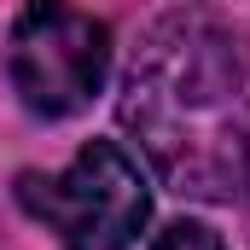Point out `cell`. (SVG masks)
<instances>
[{
	"mask_svg": "<svg viewBox=\"0 0 250 250\" xmlns=\"http://www.w3.org/2000/svg\"><path fill=\"white\" fill-rule=\"evenodd\" d=\"M117 117L163 187L239 198L250 187V35L209 12L157 18L134 47Z\"/></svg>",
	"mask_w": 250,
	"mask_h": 250,
	"instance_id": "cell-1",
	"label": "cell"
},
{
	"mask_svg": "<svg viewBox=\"0 0 250 250\" xmlns=\"http://www.w3.org/2000/svg\"><path fill=\"white\" fill-rule=\"evenodd\" d=\"M18 204L64 250H128L151 215L146 175L117 140H87L59 175H18Z\"/></svg>",
	"mask_w": 250,
	"mask_h": 250,
	"instance_id": "cell-2",
	"label": "cell"
},
{
	"mask_svg": "<svg viewBox=\"0 0 250 250\" xmlns=\"http://www.w3.org/2000/svg\"><path fill=\"white\" fill-rule=\"evenodd\" d=\"M6 76L23 111L59 123L93 105V93L111 76V29L70 6H29L12 23Z\"/></svg>",
	"mask_w": 250,
	"mask_h": 250,
	"instance_id": "cell-3",
	"label": "cell"
},
{
	"mask_svg": "<svg viewBox=\"0 0 250 250\" xmlns=\"http://www.w3.org/2000/svg\"><path fill=\"white\" fill-rule=\"evenodd\" d=\"M151 250H227L209 227H198V221H175V227H163L157 239H151Z\"/></svg>",
	"mask_w": 250,
	"mask_h": 250,
	"instance_id": "cell-4",
	"label": "cell"
}]
</instances>
